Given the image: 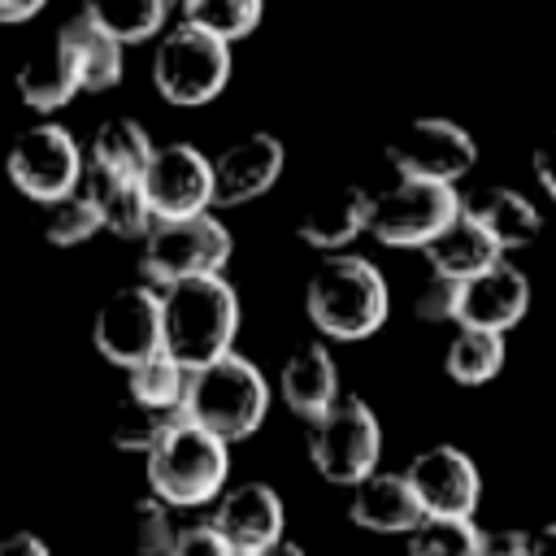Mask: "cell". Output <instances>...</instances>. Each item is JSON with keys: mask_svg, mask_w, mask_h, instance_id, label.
I'll return each mask as SVG.
<instances>
[{"mask_svg": "<svg viewBox=\"0 0 556 556\" xmlns=\"http://www.w3.org/2000/svg\"><path fill=\"white\" fill-rule=\"evenodd\" d=\"M382 426L361 395H343L321 421L308 426V460L334 486H356L378 473Z\"/></svg>", "mask_w": 556, "mask_h": 556, "instance_id": "52a82bcc", "label": "cell"}, {"mask_svg": "<svg viewBox=\"0 0 556 556\" xmlns=\"http://www.w3.org/2000/svg\"><path fill=\"white\" fill-rule=\"evenodd\" d=\"M408 556H478L482 530L473 517H434L426 513L413 534H404Z\"/></svg>", "mask_w": 556, "mask_h": 556, "instance_id": "f546056e", "label": "cell"}, {"mask_svg": "<svg viewBox=\"0 0 556 556\" xmlns=\"http://www.w3.org/2000/svg\"><path fill=\"white\" fill-rule=\"evenodd\" d=\"M182 421V408H156V404H143V400H122L117 413H113V426H109V439L117 452H139V456H152L161 447V439Z\"/></svg>", "mask_w": 556, "mask_h": 556, "instance_id": "4316f807", "label": "cell"}, {"mask_svg": "<svg viewBox=\"0 0 556 556\" xmlns=\"http://www.w3.org/2000/svg\"><path fill=\"white\" fill-rule=\"evenodd\" d=\"M130 539H135V552L139 556H169L174 552V539H178V526H174L169 504H161L156 495H143L135 504Z\"/></svg>", "mask_w": 556, "mask_h": 556, "instance_id": "d6a6232c", "label": "cell"}, {"mask_svg": "<svg viewBox=\"0 0 556 556\" xmlns=\"http://www.w3.org/2000/svg\"><path fill=\"white\" fill-rule=\"evenodd\" d=\"M304 313H308L313 330H321V339L361 343L382 330V321L391 313V291L374 261L334 252L308 274Z\"/></svg>", "mask_w": 556, "mask_h": 556, "instance_id": "6da1fadb", "label": "cell"}, {"mask_svg": "<svg viewBox=\"0 0 556 556\" xmlns=\"http://www.w3.org/2000/svg\"><path fill=\"white\" fill-rule=\"evenodd\" d=\"M83 13L122 43H143L165 30L169 0H83Z\"/></svg>", "mask_w": 556, "mask_h": 556, "instance_id": "83f0119b", "label": "cell"}, {"mask_svg": "<svg viewBox=\"0 0 556 556\" xmlns=\"http://www.w3.org/2000/svg\"><path fill=\"white\" fill-rule=\"evenodd\" d=\"M91 343L109 365H122L126 374L143 361L165 352V304L161 287L135 282L117 287L91 317Z\"/></svg>", "mask_w": 556, "mask_h": 556, "instance_id": "ba28073f", "label": "cell"}, {"mask_svg": "<svg viewBox=\"0 0 556 556\" xmlns=\"http://www.w3.org/2000/svg\"><path fill=\"white\" fill-rule=\"evenodd\" d=\"M56 39L74 52V65H78V78H83V91H109L122 83V70H126V43L117 35H109L100 22H91L87 13L70 17Z\"/></svg>", "mask_w": 556, "mask_h": 556, "instance_id": "603a6c76", "label": "cell"}, {"mask_svg": "<svg viewBox=\"0 0 556 556\" xmlns=\"http://www.w3.org/2000/svg\"><path fill=\"white\" fill-rule=\"evenodd\" d=\"M278 395L282 404L304 417L308 426L321 421L343 395H339V365H334V352L321 343V339H308L300 343L287 361H282V374H278Z\"/></svg>", "mask_w": 556, "mask_h": 556, "instance_id": "e0dca14e", "label": "cell"}, {"mask_svg": "<svg viewBox=\"0 0 556 556\" xmlns=\"http://www.w3.org/2000/svg\"><path fill=\"white\" fill-rule=\"evenodd\" d=\"M83 191H87L91 204L100 208L104 230L117 235V239H139V243H143L148 230L156 226V213H152L148 191H143V178H122V174H109V169L87 165Z\"/></svg>", "mask_w": 556, "mask_h": 556, "instance_id": "d6986e66", "label": "cell"}, {"mask_svg": "<svg viewBox=\"0 0 556 556\" xmlns=\"http://www.w3.org/2000/svg\"><path fill=\"white\" fill-rule=\"evenodd\" d=\"M213 526L235 543L239 556H252L287 539V508L269 482H239L213 504Z\"/></svg>", "mask_w": 556, "mask_h": 556, "instance_id": "9a60e30c", "label": "cell"}, {"mask_svg": "<svg viewBox=\"0 0 556 556\" xmlns=\"http://www.w3.org/2000/svg\"><path fill=\"white\" fill-rule=\"evenodd\" d=\"M478 556H530V530H513V526L482 530Z\"/></svg>", "mask_w": 556, "mask_h": 556, "instance_id": "d590c367", "label": "cell"}, {"mask_svg": "<svg viewBox=\"0 0 556 556\" xmlns=\"http://www.w3.org/2000/svg\"><path fill=\"white\" fill-rule=\"evenodd\" d=\"M9 178L35 204H56L83 191L87 156L78 139L56 122H35L9 143Z\"/></svg>", "mask_w": 556, "mask_h": 556, "instance_id": "9c48e42d", "label": "cell"}, {"mask_svg": "<svg viewBox=\"0 0 556 556\" xmlns=\"http://www.w3.org/2000/svg\"><path fill=\"white\" fill-rule=\"evenodd\" d=\"M530 556H556V521L530 530Z\"/></svg>", "mask_w": 556, "mask_h": 556, "instance_id": "ab89813d", "label": "cell"}, {"mask_svg": "<svg viewBox=\"0 0 556 556\" xmlns=\"http://www.w3.org/2000/svg\"><path fill=\"white\" fill-rule=\"evenodd\" d=\"M235 252V239L230 230L213 217V213H200V217H178V222H156L143 239V252H139V269H143V282L152 287H174V282H187V278H208V274H222L226 261Z\"/></svg>", "mask_w": 556, "mask_h": 556, "instance_id": "8992f818", "label": "cell"}, {"mask_svg": "<svg viewBox=\"0 0 556 556\" xmlns=\"http://www.w3.org/2000/svg\"><path fill=\"white\" fill-rule=\"evenodd\" d=\"M530 308V278L500 261L482 274H473L469 282H460V308H456V326H469V330H508L526 317Z\"/></svg>", "mask_w": 556, "mask_h": 556, "instance_id": "2e32d148", "label": "cell"}, {"mask_svg": "<svg viewBox=\"0 0 556 556\" xmlns=\"http://www.w3.org/2000/svg\"><path fill=\"white\" fill-rule=\"evenodd\" d=\"M165 304V352L187 369H204L235 352L239 334V295L226 274L187 278L161 291Z\"/></svg>", "mask_w": 556, "mask_h": 556, "instance_id": "7a4b0ae2", "label": "cell"}, {"mask_svg": "<svg viewBox=\"0 0 556 556\" xmlns=\"http://www.w3.org/2000/svg\"><path fill=\"white\" fill-rule=\"evenodd\" d=\"M48 0H0V22H9V26H17V22H26V17H35L39 9H43Z\"/></svg>", "mask_w": 556, "mask_h": 556, "instance_id": "f35d334b", "label": "cell"}, {"mask_svg": "<svg viewBox=\"0 0 556 556\" xmlns=\"http://www.w3.org/2000/svg\"><path fill=\"white\" fill-rule=\"evenodd\" d=\"M387 161L400 178H417V182H447L456 187V178H465L478 161V143L473 135L452 122V117H413L391 143H387Z\"/></svg>", "mask_w": 556, "mask_h": 556, "instance_id": "8fae6325", "label": "cell"}, {"mask_svg": "<svg viewBox=\"0 0 556 556\" xmlns=\"http://www.w3.org/2000/svg\"><path fill=\"white\" fill-rule=\"evenodd\" d=\"M226 83H230V43L213 39L191 22H178L156 39L152 87L161 91V100L178 109H200L217 100Z\"/></svg>", "mask_w": 556, "mask_h": 556, "instance_id": "5b68a950", "label": "cell"}, {"mask_svg": "<svg viewBox=\"0 0 556 556\" xmlns=\"http://www.w3.org/2000/svg\"><path fill=\"white\" fill-rule=\"evenodd\" d=\"M148 460V495L169 508H204L226 495L230 443L195 421H178Z\"/></svg>", "mask_w": 556, "mask_h": 556, "instance_id": "3957f363", "label": "cell"}, {"mask_svg": "<svg viewBox=\"0 0 556 556\" xmlns=\"http://www.w3.org/2000/svg\"><path fill=\"white\" fill-rule=\"evenodd\" d=\"M252 556H308L300 543H291V539H282V543H274V547H265V552H252Z\"/></svg>", "mask_w": 556, "mask_h": 556, "instance_id": "60d3db41", "label": "cell"}, {"mask_svg": "<svg viewBox=\"0 0 556 556\" xmlns=\"http://www.w3.org/2000/svg\"><path fill=\"white\" fill-rule=\"evenodd\" d=\"M265 413H269V382L239 352H230V356H222V361H213L187 378L182 417L213 430L226 443L256 434Z\"/></svg>", "mask_w": 556, "mask_h": 556, "instance_id": "277c9868", "label": "cell"}, {"mask_svg": "<svg viewBox=\"0 0 556 556\" xmlns=\"http://www.w3.org/2000/svg\"><path fill=\"white\" fill-rule=\"evenodd\" d=\"M187 378L191 374L169 352H161V356H152V361H143L139 369L126 374V395L130 400H143V404H156V408H182Z\"/></svg>", "mask_w": 556, "mask_h": 556, "instance_id": "4dcf8cb0", "label": "cell"}, {"mask_svg": "<svg viewBox=\"0 0 556 556\" xmlns=\"http://www.w3.org/2000/svg\"><path fill=\"white\" fill-rule=\"evenodd\" d=\"M460 213H465V200L456 195V187L395 178V187L374 195L369 235L387 248H421L426 252Z\"/></svg>", "mask_w": 556, "mask_h": 556, "instance_id": "30bf717a", "label": "cell"}, {"mask_svg": "<svg viewBox=\"0 0 556 556\" xmlns=\"http://www.w3.org/2000/svg\"><path fill=\"white\" fill-rule=\"evenodd\" d=\"M178 9H182V22L208 30L222 43L248 39L265 17V0H178Z\"/></svg>", "mask_w": 556, "mask_h": 556, "instance_id": "f1b7e54d", "label": "cell"}, {"mask_svg": "<svg viewBox=\"0 0 556 556\" xmlns=\"http://www.w3.org/2000/svg\"><path fill=\"white\" fill-rule=\"evenodd\" d=\"M530 165H534V178H539V187L547 191V200H556V130L534 143Z\"/></svg>", "mask_w": 556, "mask_h": 556, "instance_id": "8d00e7d4", "label": "cell"}, {"mask_svg": "<svg viewBox=\"0 0 556 556\" xmlns=\"http://www.w3.org/2000/svg\"><path fill=\"white\" fill-rule=\"evenodd\" d=\"M100 230H104V222H100V208L91 204L87 191H74L56 204H43V239L52 248H78Z\"/></svg>", "mask_w": 556, "mask_h": 556, "instance_id": "1f68e13d", "label": "cell"}, {"mask_svg": "<svg viewBox=\"0 0 556 556\" xmlns=\"http://www.w3.org/2000/svg\"><path fill=\"white\" fill-rule=\"evenodd\" d=\"M0 556H52L48 543L35 534V530H13L4 543H0Z\"/></svg>", "mask_w": 556, "mask_h": 556, "instance_id": "74e56055", "label": "cell"}, {"mask_svg": "<svg viewBox=\"0 0 556 556\" xmlns=\"http://www.w3.org/2000/svg\"><path fill=\"white\" fill-rule=\"evenodd\" d=\"M456 308H460V282L447 278V274H426L417 287H413V317L421 321H456Z\"/></svg>", "mask_w": 556, "mask_h": 556, "instance_id": "836d02e7", "label": "cell"}, {"mask_svg": "<svg viewBox=\"0 0 556 556\" xmlns=\"http://www.w3.org/2000/svg\"><path fill=\"white\" fill-rule=\"evenodd\" d=\"M465 213L495 239L500 252H517L530 248L543 230V213L534 208L530 195L513 191V187H486L473 200H465Z\"/></svg>", "mask_w": 556, "mask_h": 556, "instance_id": "44dd1931", "label": "cell"}, {"mask_svg": "<svg viewBox=\"0 0 556 556\" xmlns=\"http://www.w3.org/2000/svg\"><path fill=\"white\" fill-rule=\"evenodd\" d=\"M78 91H83V78H78L74 52H70L61 39H52L43 52H35V56H26V61L17 65V96H22V104L35 109V113H56V109H65Z\"/></svg>", "mask_w": 556, "mask_h": 556, "instance_id": "7402d4cb", "label": "cell"}, {"mask_svg": "<svg viewBox=\"0 0 556 556\" xmlns=\"http://www.w3.org/2000/svg\"><path fill=\"white\" fill-rule=\"evenodd\" d=\"M348 517L352 526L361 530H374V534H413L426 517L421 508V495L413 491L408 473H395V469H378L369 473L365 482L352 486V504H348Z\"/></svg>", "mask_w": 556, "mask_h": 556, "instance_id": "ac0fdd59", "label": "cell"}, {"mask_svg": "<svg viewBox=\"0 0 556 556\" xmlns=\"http://www.w3.org/2000/svg\"><path fill=\"white\" fill-rule=\"evenodd\" d=\"M504 356H508V348H504L500 330H469V326H460L452 334V343H447L443 369L460 387H482V382H491L504 369Z\"/></svg>", "mask_w": 556, "mask_h": 556, "instance_id": "484cf974", "label": "cell"}, {"mask_svg": "<svg viewBox=\"0 0 556 556\" xmlns=\"http://www.w3.org/2000/svg\"><path fill=\"white\" fill-rule=\"evenodd\" d=\"M143 191L156 213V222H178V217H200L217 208V178L213 161L195 143H156L148 169H143Z\"/></svg>", "mask_w": 556, "mask_h": 556, "instance_id": "7c38bea8", "label": "cell"}, {"mask_svg": "<svg viewBox=\"0 0 556 556\" xmlns=\"http://www.w3.org/2000/svg\"><path fill=\"white\" fill-rule=\"evenodd\" d=\"M169 556H239L235 543L208 521H191V526H178V539H174V552Z\"/></svg>", "mask_w": 556, "mask_h": 556, "instance_id": "e575fe53", "label": "cell"}, {"mask_svg": "<svg viewBox=\"0 0 556 556\" xmlns=\"http://www.w3.org/2000/svg\"><path fill=\"white\" fill-rule=\"evenodd\" d=\"M500 256H504V252L495 248V239H491L469 213H460V217L426 248L430 269H434V274H447V278H456V282H469L473 274L500 265Z\"/></svg>", "mask_w": 556, "mask_h": 556, "instance_id": "cb8c5ba5", "label": "cell"}, {"mask_svg": "<svg viewBox=\"0 0 556 556\" xmlns=\"http://www.w3.org/2000/svg\"><path fill=\"white\" fill-rule=\"evenodd\" d=\"M369 222H374V195H369L365 187H343V191H334L330 200L313 204V208L300 217L295 235H300L308 248L334 256V252H343L356 235H365Z\"/></svg>", "mask_w": 556, "mask_h": 556, "instance_id": "ffe728a7", "label": "cell"}, {"mask_svg": "<svg viewBox=\"0 0 556 556\" xmlns=\"http://www.w3.org/2000/svg\"><path fill=\"white\" fill-rule=\"evenodd\" d=\"M404 473H408L413 491L421 495L426 513H434V517H473L478 495H482V478H478V465L465 447H452V443L421 447L408 460Z\"/></svg>", "mask_w": 556, "mask_h": 556, "instance_id": "4fadbf2b", "label": "cell"}, {"mask_svg": "<svg viewBox=\"0 0 556 556\" xmlns=\"http://www.w3.org/2000/svg\"><path fill=\"white\" fill-rule=\"evenodd\" d=\"M152 152H156L152 135H148L135 117H113V122H104V126L91 135L87 165L109 169V174H122V178H143Z\"/></svg>", "mask_w": 556, "mask_h": 556, "instance_id": "d4e9b609", "label": "cell"}, {"mask_svg": "<svg viewBox=\"0 0 556 556\" xmlns=\"http://www.w3.org/2000/svg\"><path fill=\"white\" fill-rule=\"evenodd\" d=\"M287 165V148L269 130H252L235 143H226L213 156V178H217V208H239L261 200Z\"/></svg>", "mask_w": 556, "mask_h": 556, "instance_id": "5bb4252c", "label": "cell"}]
</instances>
